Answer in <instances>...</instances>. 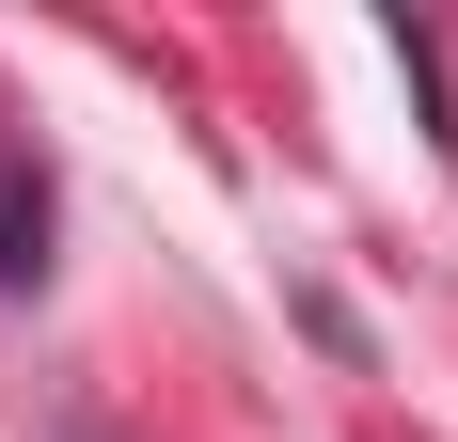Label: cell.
<instances>
[{"label":"cell","instance_id":"obj_1","mask_svg":"<svg viewBox=\"0 0 458 442\" xmlns=\"http://www.w3.org/2000/svg\"><path fill=\"white\" fill-rule=\"evenodd\" d=\"M32 237H47V190H32V158H0V285L32 268Z\"/></svg>","mask_w":458,"mask_h":442}]
</instances>
